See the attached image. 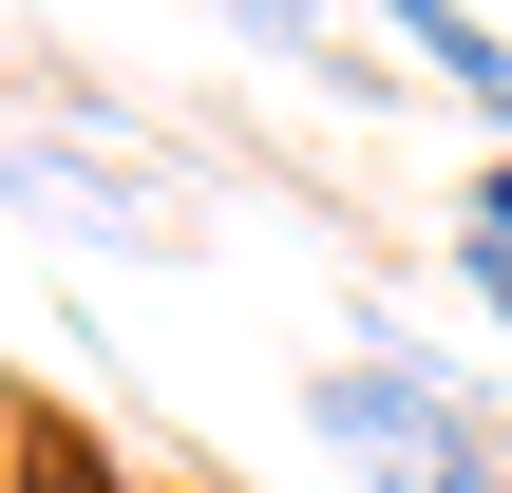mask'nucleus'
Instances as JSON below:
<instances>
[{
	"label": "nucleus",
	"instance_id": "nucleus-1",
	"mask_svg": "<svg viewBox=\"0 0 512 493\" xmlns=\"http://www.w3.org/2000/svg\"><path fill=\"white\" fill-rule=\"evenodd\" d=\"M304 418H323V456H342L361 493H437L475 437H494V418H456V380H437V361H323V380H304Z\"/></svg>",
	"mask_w": 512,
	"mask_h": 493
},
{
	"label": "nucleus",
	"instance_id": "nucleus-2",
	"mask_svg": "<svg viewBox=\"0 0 512 493\" xmlns=\"http://www.w3.org/2000/svg\"><path fill=\"white\" fill-rule=\"evenodd\" d=\"M361 19H380L399 57H437V76H456V95H475V114H494V133H512V38H494V19H475V0H361Z\"/></svg>",
	"mask_w": 512,
	"mask_h": 493
},
{
	"label": "nucleus",
	"instance_id": "nucleus-3",
	"mask_svg": "<svg viewBox=\"0 0 512 493\" xmlns=\"http://www.w3.org/2000/svg\"><path fill=\"white\" fill-rule=\"evenodd\" d=\"M456 285H475V323L512 342V247H494V228H456Z\"/></svg>",
	"mask_w": 512,
	"mask_h": 493
},
{
	"label": "nucleus",
	"instance_id": "nucleus-4",
	"mask_svg": "<svg viewBox=\"0 0 512 493\" xmlns=\"http://www.w3.org/2000/svg\"><path fill=\"white\" fill-rule=\"evenodd\" d=\"M437 493H512V437H475V456H456V475H437Z\"/></svg>",
	"mask_w": 512,
	"mask_h": 493
},
{
	"label": "nucleus",
	"instance_id": "nucleus-5",
	"mask_svg": "<svg viewBox=\"0 0 512 493\" xmlns=\"http://www.w3.org/2000/svg\"><path fill=\"white\" fill-rule=\"evenodd\" d=\"M475 228H494V247H512V152H494V171H475Z\"/></svg>",
	"mask_w": 512,
	"mask_h": 493
},
{
	"label": "nucleus",
	"instance_id": "nucleus-6",
	"mask_svg": "<svg viewBox=\"0 0 512 493\" xmlns=\"http://www.w3.org/2000/svg\"><path fill=\"white\" fill-rule=\"evenodd\" d=\"M0 493H19V399H0Z\"/></svg>",
	"mask_w": 512,
	"mask_h": 493
}]
</instances>
